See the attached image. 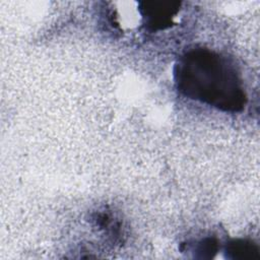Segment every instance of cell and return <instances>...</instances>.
<instances>
[{
  "label": "cell",
  "mask_w": 260,
  "mask_h": 260,
  "mask_svg": "<svg viewBox=\"0 0 260 260\" xmlns=\"http://www.w3.org/2000/svg\"><path fill=\"white\" fill-rule=\"evenodd\" d=\"M174 79L183 95L222 112L239 113L247 104L236 66L213 50L194 47L184 52L175 64Z\"/></svg>",
  "instance_id": "6da1fadb"
},
{
  "label": "cell",
  "mask_w": 260,
  "mask_h": 260,
  "mask_svg": "<svg viewBox=\"0 0 260 260\" xmlns=\"http://www.w3.org/2000/svg\"><path fill=\"white\" fill-rule=\"evenodd\" d=\"M181 5L182 2L175 1L139 2L137 11L142 19L144 29L148 32H157L175 25Z\"/></svg>",
  "instance_id": "7a4b0ae2"
},
{
  "label": "cell",
  "mask_w": 260,
  "mask_h": 260,
  "mask_svg": "<svg viewBox=\"0 0 260 260\" xmlns=\"http://www.w3.org/2000/svg\"><path fill=\"white\" fill-rule=\"evenodd\" d=\"M92 220L99 230L103 231L114 242L122 241L124 235L122 221L107 208L99 209L92 213Z\"/></svg>",
  "instance_id": "3957f363"
},
{
  "label": "cell",
  "mask_w": 260,
  "mask_h": 260,
  "mask_svg": "<svg viewBox=\"0 0 260 260\" xmlns=\"http://www.w3.org/2000/svg\"><path fill=\"white\" fill-rule=\"evenodd\" d=\"M224 253L225 257L232 260H258L260 258L258 246L244 239L230 241L225 245Z\"/></svg>",
  "instance_id": "277c9868"
},
{
  "label": "cell",
  "mask_w": 260,
  "mask_h": 260,
  "mask_svg": "<svg viewBox=\"0 0 260 260\" xmlns=\"http://www.w3.org/2000/svg\"><path fill=\"white\" fill-rule=\"evenodd\" d=\"M185 245V244H183ZM186 250H190L197 258H212L218 250V242L215 238H204L194 244H187Z\"/></svg>",
  "instance_id": "5b68a950"
}]
</instances>
